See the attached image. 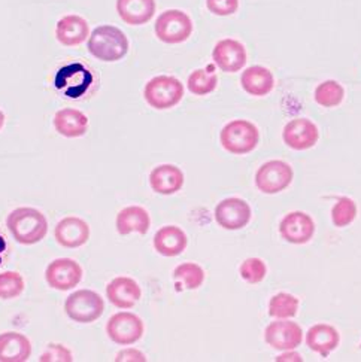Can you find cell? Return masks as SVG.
<instances>
[{"label":"cell","mask_w":361,"mask_h":362,"mask_svg":"<svg viewBox=\"0 0 361 362\" xmlns=\"http://www.w3.org/2000/svg\"><path fill=\"white\" fill-rule=\"evenodd\" d=\"M117 362H124V361H137V362H145L147 361V356L137 349H124L121 351L117 358H115Z\"/></svg>","instance_id":"35"},{"label":"cell","mask_w":361,"mask_h":362,"mask_svg":"<svg viewBox=\"0 0 361 362\" xmlns=\"http://www.w3.org/2000/svg\"><path fill=\"white\" fill-rule=\"evenodd\" d=\"M144 97L151 107L166 110L183 100L184 86L173 76L160 75L148 81L144 90Z\"/></svg>","instance_id":"5"},{"label":"cell","mask_w":361,"mask_h":362,"mask_svg":"<svg viewBox=\"0 0 361 362\" xmlns=\"http://www.w3.org/2000/svg\"><path fill=\"white\" fill-rule=\"evenodd\" d=\"M120 18L130 25H142L156 13V0H117Z\"/></svg>","instance_id":"20"},{"label":"cell","mask_w":361,"mask_h":362,"mask_svg":"<svg viewBox=\"0 0 361 362\" xmlns=\"http://www.w3.org/2000/svg\"><path fill=\"white\" fill-rule=\"evenodd\" d=\"M218 76L214 72H207L205 69H197L188 76V90L196 95H206L217 88Z\"/></svg>","instance_id":"29"},{"label":"cell","mask_w":361,"mask_h":362,"mask_svg":"<svg viewBox=\"0 0 361 362\" xmlns=\"http://www.w3.org/2000/svg\"><path fill=\"white\" fill-rule=\"evenodd\" d=\"M293 169L281 160H272L263 164L256 175V185L265 194H277L293 182Z\"/></svg>","instance_id":"7"},{"label":"cell","mask_w":361,"mask_h":362,"mask_svg":"<svg viewBox=\"0 0 361 362\" xmlns=\"http://www.w3.org/2000/svg\"><path fill=\"white\" fill-rule=\"evenodd\" d=\"M149 185L152 191L163 196H172L184 185V173L173 164H161L149 173Z\"/></svg>","instance_id":"17"},{"label":"cell","mask_w":361,"mask_h":362,"mask_svg":"<svg viewBox=\"0 0 361 362\" xmlns=\"http://www.w3.org/2000/svg\"><path fill=\"white\" fill-rule=\"evenodd\" d=\"M173 281L178 291L197 289L205 282V272L196 262H184L173 270Z\"/></svg>","instance_id":"26"},{"label":"cell","mask_w":361,"mask_h":362,"mask_svg":"<svg viewBox=\"0 0 361 362\" xmlns=\"http://www.w3.org/2000/svg\"><path fill=\"white\" fill-rule=\"evenodd\" d=\"M72 359V352L59 343H50L47 351L39 358L40 362H71Z\"/></svg>","instance_id":"33"},{"label":"cell","mask_w":361,"mask_h":362,"mask_svg":"<svg viewBox=\"0 0 361 362\" xmlns=\"http://www.w3.org/2000/svg\"><path fill=\"white\" fill-rule=\"evenodd\" d=\"M277 362H284V361H302L300 355L299 354H285V355H281L280 358H276Z\"/></svg>","instance_id":"37"},{"label":"cell","mask_w":361,"mask_h":362,"mask_svg":"<svg viewBox=\"0 0 361 362\" xmlns=\"http://www.w3.org/2000/svg\"><path fill=\"white\" fill-rule=\"evenodd\" d=\"M54 238L63 247H81L90 239V227L84 219L78 216H67L55 226Z\"/></svg>","instance_id":"15"},{"label":"cell","mask_w":361,"mask_h":362,"mask_svg":"<svg viewBox=\"0 0 361 362\" xmlns=\"http://www.w3.org/2000/svg\"><path fill=\"white\" fill-rule=\"evenodd\" d=\"M8 250H9V246H8L6 235L2 230H0V267L4 266V262L8 258Z\"/></svg>","instance_id":"36"},{"label":"cell","mask_w":361,"mask_h":362,"mask_svg":"<svg viewBox=\"0 0 361 362\" xmlns=\"http://www.w3.org/2000/svg\"><path fill=\"white\" fill-rule=\"evenodd\" d=\"M280 233L288 243L304 245L314 238L315 222L308 214L291 212L281 221Z\"/></svg>","instance_id":"12"},{"label":"cell","mask_w":361,"mask_h":362,"mask_svg":"<svg viewBox=\"0 0 361 362\" xmlns=\"http://www.w3.org/2000/svg\"><path fill=\"white\" fill-rule=\"evenodd\" d=\"M64 312L78 324H91L105 312V300L91 289H81L64 301Z\"/></svg>","instance_id":"4"},{"label":"cell","mask_w":361,"mask_h":362,"mask_svg":"<svg viewBox=\"0 0 361 362\" xmlns=\"http://www.w3.org/2000/svg\"><path fill=\"white\" fill-rule=\"evenodd\" d=\"M193 33V21L179 9L164 11L156 21V35L164 44H183Z\"/></svg>","instance_id":"6"},{"label":"cell","mask_w":361,"mask_h":362,"mask_svg":"<svg viewBox=\"0 0 361 362\" xmlns=\"http://www.w3.org/2000/svg\"><path fill=\"white\" fill-rule=\"evenodd\" d=\"M242 88L251 95H266L273 90L275 79L269 69L263 66H251L241 76Z\"/></svg>","instance_id":"25"},{"label":"cell","mask_w":361,"mask_h":362,"mask_svg":"<svg viewBox=\"0 0 361 362\" xmlns=\"http://www.w3.org/2000/svg\"><path fill=\"white\" fill-rule=\"evenodd\" d=\"M32 355V343L24 334L9 331L0 334V362H25Z\"/></svg>","instance_id":"18"},{"label":"cell","mask_w":361,"mask_h":362,"mask_svg":"<svg viewBox=\"0 0 361 362\" xmlns=\"http://www.w3.org/2000/svg\"><path fill=\"white\" fill-rule=\"evenodd\" d=\"M265 341L275 351H293L303 341V331L296 322L276 321L265 329Z\"/></svg>","instance_id":"11"},{"label":"cell","mask_w":361,"mask_h":362,"mask_svg":"<svg viewBox=\"0 0 361 362\" xmlns=\"http://www.w3.org/2000/svg\"><path fill=\"white\" fill-rule=\"evenodd\" d=\"M215 64L226 74L239 72L246 64V49L239 40L223 39L212 51Z\"/></svg>","instance_id":"13"},{"label":"cell","mask_w":361,"mask_h":362,"mask_svg":"<svg viewBox=\"0 0 361 362\" xmlns=\"http://www.w3.org/2000/svg\"><path fill=\"white\" fill-rule=\"evenodd\" d=\"M284 142L287 146L296 151H304L315 146L319 137L316 125L306 118H296L290 121L282 132Z\"/></svg>","instance_id":"14"},{"label":"cell","mask_w":361,"mask_h":362,"mask_svg":"<svg viewBox=\"0 0 361 362\" xmlns=\"http://www.w3.org/2000/svg\"><path fill=\"white\" fill-rule=\"evenodd\" d=\"M241 277L248 284H260L268 274V267L260 258H248L241 264Z\"/></svg>","instance_id":"32"},{"label":"cell","mask_w":361,"mask_h":362,"mask_svg":"<svg viewBox=\"0 0 361 362\" xmlns=\"http://www.w3.org/2000/svg\"><path fill=\"white\" fill-rule=\"evenodd\" d=\"M206 6L214 16L227 17L239 8V0H206Z\"/></svg>","instance_id":"34"},{"label":"cell","mask_w":361,"mask_h":362,"mask_svg":"<svg viewBox=\"0 0 361 362\" xmlns=\"http://www.w3.org/2000/svg\"><path fill=\"white\" fill-rule=\"evenodd\" d=\"M115 227L121 235H129L132 233L147 234L151 227V218L144 207L127 206L117 215Z\"/></svg>","instance_id":"22"},{"label":"cell","mask_w":361,"mask_h":362,"mask_svg":"<svg viewBox=\"0 0 361 362\" xmlns=\"http://www.w3.org/2000/svg\"><path fill=\"white\" fill-rule=\"evenodd\" d=\"M55 37L64 47H78L90 37L88 23L79 16H64L55 27Z\"/></svg>","instance_id":"19"},{"label":"cell","mask_w":361,"mask_h":362,"mask_svg":"<svg viewBox=\"0 0 361 362\" xmlns=\"http://www.w3.org/2000/svg\"><path fill=\"white\" fill-rule=\"evenodd\" d=\"M47 284L57 291H69L82 281V269L75 259L59 258L50 262L45 272Z\"/></svg>","instance_id":"9"},{"label":"cell","mask_w":361,"mask_h":362,"mask_svg":"<svg viewBox=\"0 0 361 362\" xmlns=\"http://www.w3.org/2000/svg\"><path fill=\"white\" fill-rule=\"evenodd\" d=\"M215 219L224 230H241L251 219V207L238 197L226 199L215 207Z\"/></svg>","instance_id":"10"},{"label":"cell","mask_w":361,"mask_h":362,"mask_svg":"<svg viewBox=\"0 0 361 362\" xmlns=\"http://www.w3.org/2000/svg\"><path fill=\"white\" fill-rule=\"evenodd\" d=\"M357 216V204L350 197H342L331 209V221L339 228L350 226Z\"/></svg>","instance_id":"31"},{"label":"cell","mask_w":361,"mask_h":362,"mask_svg":"<svg viewBox=\"0 0 361 362\" xmlns=\"http://www.w3.org/2000/svg\"><path fill=\"white\" fill-rule=\"evenodd\" d=\"M54 127L64 137H81L88 130V118L78 109H62L54 115Z\"/></svg>","instance_id":"24"},{"label":"cell","mask_w":361,"mask_h":362,"mask_svg":"<svg viewBox=\"0 0 361 362\" xmlns=\"http://www.w3.org/2000/svg\"><path fill=\"white\" fill-rule=\"evenodd\" d=\"M88 52L97 60L105 63L120 62L126 57L130 44L121 29L115 25L96 27L88 37Z\"/></svg>","instance_id":"2"},{"label":"cell","mask_w":361,"mask_h":362,"mask_svg":"<svg viewBox=\"0 0 361 362\" xmlns=\"http://www.w3.org/2000/svg\"><path fill=\"white\" fill-rule=\"evenodd\" d=\"M188 245L187 234L176 226H166L154 235V247L163 257H178Z\"/></svg>","instance_id":"23"},{"label":"cell","mask_w":361,"mask_h":362,"mask_svg":"<svg viewBox=\"0 0 361 362\" xmlns=\"http://www.w3.org/2000/svg\"><path fill=\"white\" fill-rule=\"evenodd\" d=\"M106 297L118 309H132L141 300L142 291L132 277L118 276L108 284Z\"/></svg>","instance_id":"16"},{"label":"cell","mask_w":361,"mask_h":362,"mask_svg":"<svg viewBox=\"0 0 361 362\" xmlns=\"http://www.w3.org/2000/svg\"><path fill=\"white\" fill-rule=\"evenodd\" d=\"M4 125H5V114L0 110V130L4 129Z\"/></svg>","instance_id":"38"},{"label":"cell","mask_w":361,"mask_h":362,"mask_svg":"<svg viewBox=\"0 0 361 362\" xmlns=\"http://www.w3.org/2000/svg\"><path fill=\"white\" fill-rule=\"evenodd\" d=\"M219 141L230 154L245 156L257 148L260 133L253 122L246 119H234L221 130Z\"/></svg>","instance_id":"3"},{"label":"cell","mask_w":361,"mask_h":362,"mask_svg":"<svg viewBox=\"0 0 361 362\" xmlns=\"http://www.w3.org/2000/svg\"><path fill=\"white\" fill-rule=\"evenodd\" d=\"M299 310V298L287 294V292H280L270 298L269 303V315L276 319H290L294 317Z\"/></svg>","instance_id":"27"},{"label":"cell","mask_w":361,"mask_h":362,"mask_svg":"<svg viewBox=\"0 0 361 362\" xmlns=\"http://www.w3.org/2000/svg\"><path fill=\"white\" fill-rule=\"evenodd\" d=\"M315 102L324 107L339 106L345 97V90L336 81H324L315 90Z\"/></svg>","instance_id":"28"},{"label":"cell","mask_w":361,"mask_h":362,"mask_svg":"<svg viewBox=\"0 0 361 362\" xmlns=\"http://www.w3.org/2000/svg\"><path fill=\"white\" fill-rule=\"evenodd\" d=\"M340 343V336L335 327L327 324H318L306 332V344L312 352L327 358Z\"/></svg>","instance_id":"21"},{"label":"cell","mask_w":361,"mask_h":362,"mask_svg":"<svg viewBox=\"0 0 361 362\" xmlns=\"http://www.w3.org/2000/svg\"><path fill=\"white\" fill-rule=\"evenodd\" d=\"M6 227L18 243L30 246L45 239L48 221L45 215L33 207H18L6 218Z\"/></svg>","instance_id":"1"},{"label":"cell","mask_w":361,"mask_h":362,"mask_svg":"<svg viewBox=\"0 0 361 362\" xmlns=\"http://www.w3.org/2000/svg\"><path fill=\"white\" fill-rule=\"evenodd\" d=\"M142 319L130 312H120L109 317L106 332L109 339L120 346H130L144 336Z\"/></svg>","instance_id":"8"},{"label":"cell","mask_w":361,"mask_h":362,"mask_svg":"<svg viewBox=\"0 0 361 362\" xmlns=\"http://www.w3.org/2000/svg\"><path fill=\"white\" fill-rule=\"evenodd\" d=\"M24 279L18 272L0 273V300H13L23 294Z\"/></svg>","instance_id":"30"}]
</instances>
